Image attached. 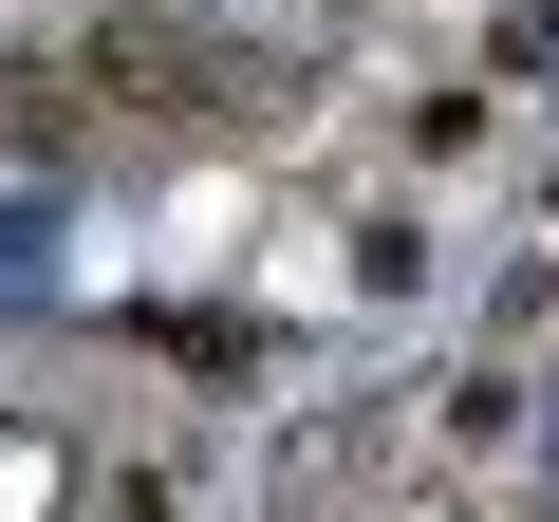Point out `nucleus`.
Returning <instances> with one entry per match:
<instances>
[{
  "instance_id": "2",
  "label": "nucleus",
  "mask_w": 559,
  "mask_h": 522,
  "mask_svg": "<svg viewBox=\"0 0 559 522\" xmlns=\"http://www.w3.org/2000/svg\"><path fill=\"white\" fill-rule=\"evenodd\" d=\"M75 75H38V57H0V150H75V112H57Z\"/></svg>"
},
{
  "instance_id": "1",
  "label": "nucleus",
  "mask_w": 559,
  "mask_h": 522,
  "mask_svg": "<svg viewBox=\"0 0 559 522\" xmlns=\"http://www.w3.org/2000/svg\"><path fill=\"white\" fill-rule=\"evenodd\" d=\"M94 75H112V94H187V75H205V38H187V20H112V38H94Z\"/></svg>"
}]
</instances>
